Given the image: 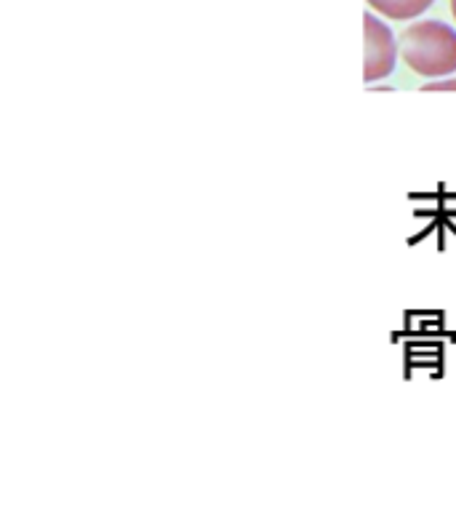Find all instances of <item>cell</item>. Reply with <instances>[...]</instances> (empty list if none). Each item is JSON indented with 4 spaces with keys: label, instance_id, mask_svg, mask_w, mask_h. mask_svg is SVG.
Listing matches in <instances>:
<instances>
[{
    "label": "cell",
    "instance_id": "cell-4",
    "mask_svg": "<svg viewBox=\"0 0 456 512\" xmlns=\"http://www.w3.org/2000/svg\"><path fill=\"white\" fill-rule=\"evenodd\" d=\"M424 91H456V78L448 80H435V83H427Z\"/></svg>",
    "mask_w": 456,
    "mask_h": 512
},
{
    "label": "cell",
    "instance_id": "cell-5",
    "mask_svg": "<svg viewBox=\"0 0 456 512\" xmlns=\"http://www.w3.org/2000/svg\"><path fill=\"white\" fill-rule=\"evenodd\" d=\"M451 14H454V19H456V0H451Z\"/></svg>",
    "mask_w": 456,
    "mask_h": 512
},
{
    "label": "cell",
    "instance_id": "cell-3",
    "mask_svg": "<svg viewBox=\"0 0 456 512\" xmlns=\"http://www.w3.org/2000/svg\"><path fill=\"white\" fill-rule=\"evenodd\" d=\"M366 3L374 8L376 14L395 19V22H406V19L422 16L435 0H366Z\"/></svg>",
    "mask_w": 456,
    "mask_h": 512
},
{
    "label": "cell",
    "instance_id": "cell-2",
    "mask_svg": "<svg viewBox=\"0 0 456 512\" xmlns=\"http://www.w3.org/2000/svg\"><path fill=\"white\" fill-rule=\"evenodd\" d=\"M363 22H366V70H363V78H366V83H376L395 70L398 43H395L390 27L379 22L374 14L363 16Z\"/></svg>",
    "mask_w": 456,
    "mask_h": 512
},
{
    "label": "cell",
    "instance_id": "cell-1",
    "mask_svg": "<svg viewBox=\"0 0 456 512\" xmlns=\"http://www.w3.org/2000/svg\"><path fill=\"white\" fill-rule=\"evenodd\" d=\"M400 54L416 75L446 78L456 72V30L438 19L411 24L400 35Z\"/></svg>",
    "mask_w": 456,
    "mask_h": 512
}]
</instances>
